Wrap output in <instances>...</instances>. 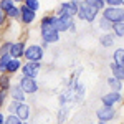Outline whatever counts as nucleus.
Here are the masks:
<instances>
[{
  "label": "nucleus",
  "mask_w": 124,
  "mask_h": 124,
  "mask_svg": "<svg viewBox=\"0 0 124 124\" xmlns=\"http://www.w3.org/2000/svg\"><path fill=\"white\" fill-rule=\"evenodd\" d=\"M55 20H56V17H45V18L41 20V27H53L55 25Z\"/></svg>",
  "instance_id": "obj_23"
},
{
  "label": "nucleus",
  "mask_w": 124,
  "mask_h": 124,
  "mask_svg": "<svg viewBox=\"0 0 124 124\" xmlns=\"http://www.w3.org/2000/svg\"><path fill=\"white\" fill-rule=\"evenodd\" d=\"M3 124H22V121H20L17 116H8L7 119H5V123Z\"/></svg>",
  "instance_id": "obj_26"
},
{
  "label": "nucleus",
  "mask_w": 124,
  "mask_h": 124,
  "mask_svg": "<svg viewBox=\"0 0 124 124\" xmlns=\"http://www.w3.org/2000/svg\"><path fill=\"white\" fill-rule=\"evenodd\" d=\"M113 28H114V33L119 37V38H123V35H124V25H123V22H117V23H114L113 25Z\"/></svg>",
  "instance_id": "obj_21"
},
{
  "label": "nucleus",
  "mask_w": 124,
  "mask_h": 124,
  "mask_svg": "<svg viewBox=\"0 0 124 124\" xmlns=\"http://www.w3.org/2000/svg\"><path fill=\"white\" fill-rule=\"evenodd\" d=\"M85 2L89 7H93V8H96V10L104 8V0H85Z\"/></svg>",
  "instance_id": "obj_18"
},
{
  "label": "nucleus",
  "mask_w": 124,
  "mask_h": 124,
  "mask_svg": "<svg viewBox=\"0 0 124 124\" xmlns=\"http://www.w3.org/2000/svg\"><path fill=\"white\" fill-rule=\"evenodd\" d=\"M10 8H13V2L12 0H0V10L3 13H7Z\"/></svg>",
  "instance_id": "obj_20"
},
{
  "label": "nucleus",
  "mask_w": 124,
  "mask_h": 124,
  "mask_svg": "<svg viewBox=\"0 0 124 124\" xmlns=\"http://www.w3.org/2000/svg\"><path fill=\"white\" fill-rule=\"evenodd\" d=\"M0 85H2V88H8V76H2Z\"/></svg>",
  "instance_id": "obj_31"
},
{
  "label": "nucleus",
  "mask_w": 124,
  "mask_h": 124,
  "mask_svg": "<svg viewBox=\"0 0 124 124\" xmlns=\"http://www.w3.org/2000/svg\"><path fill=\"white\" fill-rule=\"evenodd\" d=\"M10 94H12V98H13L17 103H23V99H25V93L22 91L20 86H12V88H10Z\"/></svg>",
  "instance_id": "obj_14"
},
{
  "label": "nucleus",
  "mask_w": 124,
  "mask_h": 124,
  "mask_svg": "<svg viewBox=\"0 0 124 124\" xmlns=\"http://www.w3.org/2000/svg\"><path fill=\"white\" fill-rule=\"evenodd\" d=\"M3 99H5V91H0V106L3 103Z\"/></svg>",
  "instance_id": "obj_32"
},
{
  "label": "nucleus",
  "mask_w": 124,
  "mask_h": 124,
  "mask_svg": "<svg viewBox=\"0 0 124 124\" xmlns=\"http://www.w3.org/2000/svg\"><path fill=\"white\" fill-rule=\"evenodd\" d=\"M10 46H12V43H5L3 46L0 48V56H3V55H8V53H10Z\"/></svg>",
  "instance_id": "obj_29"
},
{
  "label": "nucleus",
  "mask_w": 124,
  "mask_h": 124,
  "mask_svg": "<svg viewBox=\"0 0 124 124\" xmlns=\"http://www.w3.org/2000/svg\"><path fill=\"white\" fill-rule=\"evenodd\" d=\"M55 30H56L58 33L60 31H65V30L68 28H73L75 25H73V20L71 18H65V17H56V20H55Z\"/></svg>",
  "instance_id": "obj_10"
},
{
  "label": "nucleus",
  "mask_w": 124,
  "mask_h": 124,
  "mask_svg": "<svg viewBox=\"0 0 124 124\" xmlns=\"http://www.w3.org/2000/svg\"><path fill=\"white\" fill-rule=\"evenodd\" d=\"M96 116H98V119H99L101 123H108V121H111V119L116 116V111L113 109V108L103 106V108H99V109L96 111Z\"/></svg>",
  "instance_id": "obj_9"
},
{
  "label": "nucleus",
  "mask_w": 124,
  "mask_h": 124,
  "mask_svg": "<svg viewBox=\"0 0 124 124\" xmlns=\"http://www.w3.org/2000/svg\"><path fill=\"white\" fill-rule=\"evenodd\" d=\"M20 88H22V91L23 93H27V94H33V93H37L38 91V83L35 81V78H27L23 76L20 79Z\"/></svg>",
  "instance_id": "obj_6"
},
{
  "label": "nucleus",
  "mask_w": 124,
  "mask_h": 124,
  "mask_svg": "<svg viewBox=\"0 0 124 124\" xmlns=\"http://www.w3.org/2000/svg\"><path fill=\"white\" fill-rule=\"evenodd\" d=\"M10 111H15V114H17V117H18L20 121H27L30 116V108L25 103H13V104H10L8 108Z\"/></svg>",
  "instance_id": "obj_4"
},
{
  "label": "nucleus",
  "mask_w": 124,
  "mask_h": 124,
  "mask_svg": "<svg viewBox=\"0 0 124 124\" xmlns=\"http://www.w3.org/2000/svg\"><path fill=\"white\" fill-rule=\"evenodd\" d=\"M96 13H98V10L93 8V7H89L86 2H81V3H78V17L81 20H86V22H93L96 18Z\"/></svg>",
  "instance_id": "obj_2"
},
{
  "label": "nucleus",
  "mask_w": 124,
  "mask_h": 124,
  "mask_svg": "<svg viewBox=\"0 0 124 124\" xmlns=\"http://www.w3.org/2000/svg\"><path fill=\"white\" fill-rule=\"evenodd\" d=\"M108 85L113 88V91H119V88H121V83L114 79V78H111V79H108Z\"/></svg>",
  "instance_id": "obj_25"
},
{
  "label": "nucleus",
  "mask_w": 124,
  "mask_h": 124,
  "mask_svg": "<svg viewBox=\"0 0 124 124\" xmlns=\"http://www.w3.org/2000/svg\"><path fill=\"white\" fill-rule=\"evenodd\" d=\"M18 68H20V61H18V60H13V58H12V60L8 61V65L5 66V70H7L8 73H15Z\"/></svg>",
  "instance_id": "obj_17"
},
{
  "label": "nucleus",
  "mask_w": 124,
  "mask_h": 124,
  "mask_svg": "<svg viewBox=\"0 0 124 124\" xmlns=\"http://www.w3.org/2000/svg\"><path fill=\"white\" fill-rule=\"evenodd\" d=\"M5 15H8L10 18H17V17H18V15H20V10L17 8V7H13V8H10L8 12L5 13Z\"/></svg>",
  "instance_id": "obj_27"
},
{
  "label": "nucleus",
  "mask_w": 124,
  "mask_h": 124,
  "mask_svg": "<svg viewBox=\"0 0 124 124\" xmlns=\"http://www.w3.org/2000/svg\"><path fill=\"white\" fill-rule=\"evenodd\" d=\"M22 124H28V123H27V121H25V123H22Z\"/></svg>",
  "instance_id": "obj_36"
},
{
  "label": "nucleus",
  "mask_w": 124,
  "mask_h": 124,
  "mask_svg": "<svg viewBox=\"0 0 124 124\" xmlns=\"http://www.w3.org/2000/svg\"><path fill=\"white\" fill-rule=\"evenodd\" d=\"M99 25H101V28L103 30H108V28H113V23H109L108 20L101 18V22H99Z\"/></svg>",
  "instance_id": "obj_30"
},
{
  "label": "nucleus",
  "mask_w": 124,
  "mask_h": 124,
  "mask_svg": "<svg viewBox=\"0 0 124 124\" xmlns=\"http://www.w3.org/2000/svg\"><path fill=\"white\" fill-rule=\"evenodd\" d=\"M114 65H119V66L124 65V50L123 48H117L114 51Z\"/></svg>",
  "instance_id": "obj_16"
},
{
  "label": "nucleus",
  "mask_w": 124,
  "mask_h": 124,
  "mask_svg": "<svg viewBox=\"0 0 124 124\" xmlns=\"http://www.w3.org/2000/svg\"><path fill=\"white\" fill-rule=\"evenodd\" d=\"M25 7L30 8L31 12H35V10H38L40 3H38V0H25Z\"/></svg>",
  "instance_id": "obj_22"
},
{
  "label": "nucleus",
  "mask_w": 124,
  "mask_h": 124,
  "mask_svg": "<svg viewBox=\"0 0 124 124\" xmlns=\"http://www.w3.org/2000/svg\"><path fill=\"white\" fill-rule=\"evenodd\" d=\"M124 0H104V3H108L109 7H121Z\"/></svg>",
  "instance_id": "obj_28"
},
{
  "label": "nucleus",
  "mask_w": 124,
  "mask_h": 124,
  "mask_svg": "<svg viewBox=\"0 0 124 124\" xmlns=\"http://www.w3.org/2000/svg\"><path fill=\"white\" fill-rule=\"evenodd\" d=\"M99 124H106V123H101V121H99Z\"/></svg>",
  "instance_id": "obj_37"
},
{
  "label": "nucleus",
  "mask_w": 124,
  "mask_h": 124,
  "mask_svg": "<svg viewBox=\"0 0 124 124\" xmlns=\"http://www.w3.org/2000/svg\"><path fill=\"white\" fill-rule=\"evenodd\" d=\"M23 50H25V45L22 43V41H17V43H12V46H10V56L13 58V60H18L20 56H23Z\"/></svg>",
  "instance_id": "obj_12"
},
{
  "label": "nucleus",
  "mask_w": 124,
  "mask_h": 124,
  "mask_svg": "<svg viewBox=\"0 0 124 124\" xmlns=\"http://www.w3.org/2000/svg\"><path fill=\"white\" fill-rule=\"evenodd\" d=\"M119 99H121V93H119V91H111V93H108V94H104L101 98L103 104L108 106V108H113Z\"/></svg>",
  "instance_id": "obj_11"
},
{
  "label": "nucleus",
  "mask_w": 124,
  "mask_h": 124,
  "mask_svg": "<svg viewBox=\"0 0 124 124\" xmlns=\"http://www.w3.org/2000/svg\"><path fill=\"white\" fill-rule=\"evenodd\" d=\"M10 60H12L10 55H3V56H0V70H2V71H5V66L8 65Z\"/></svg>",
  "instance_id": "obj_24"
},
{
  "label": "nucleus",
  "mask_w": 124,
  "mask_h": 124,
  "mask_svg": "<svg viewBox=\"0 0 124 124\" xmlns=\"http://www.w3.org/2000/svg\"><path fill=\"white\" fill-rule=\"evenodd\" d=\"M78 13V2H65L60 7V17L65 18H73Z\"/></svg>",
  "instance_id": "obj_5"
},
{
  "label": "nucleus",
  "mask_w": 124,
  "mask_h": 124,
  "mask_svg": "<svg viewBox=\"0 0 124 124\" xmlns=\"http://www.w3.org/2000/svg\"><path fill=\"white\" fill-rule=\"evenodd\" d=\"M99 41H101L103 46H111V45L114 43V37H113V35H103V37L99 38Z\"/></svg>",
  "instance_id": "obj_19"
},
{
  "label": "nucleus",
  "mask_w": 124,
  "mask_h": 124,
  "mask_svg": "<svg viewBox=\"0 0 124 124\" xmlns=\"http://www.w3.org/2000/svg\"><path fill=\"white\" fill-rule=\"evenodd\" d=\"M103 18L108 20L109 23H117V22H123L124 18V12L121 7H108L104 8V15H103Z\"/></svg>",
  "instance_id": "obj_1"
},
{
  "label": "nucleus",
  "mask_w": 124,
  "mask_h": 124,
  "mask_svg": "<svg viewBox=\"0 0 124 124\" xmlns=\"http://www.w3.org/2000/svg\"><path fill=\"white\" fill-rule=\"evenodd\" d=\"M3 20H5V13H3V12L0 10V25L3 23Z\"/></svg>",
  "instance_id": "obj_33"
},
{
  "label": "nucleus",
  "mask_w": 124,
  "mask_h": 124,
  "mask_svg": "<svg viewBox=\"0 0 124 124\" xmlns=\"http://www.w3.org/2000/svg\"><path fill=\"white\" fill-rule=\"evenodd\" d=\"M22 71H23V76L35 78L40 71V63H37V61H28V63H25L22 66Z\"/></svg>",
  "instance_id": "obj_8"
},
{
  "label": "nucleus",
  "mask_w": 124,
  "mask_h": 124,
  "mask_svg": "<svg viewBox=\"0 0 124 124\" xmlns=\"http://www.w3.org/2000/svg\"><path fill=\"white\" fill-rule=\"evenodd\" d=\"M111 70H113L114 79H117V81L121 83V81H123V78H124V70H123V66H119V65H113V66H111Z\"/></svg>",
  "instance_id": "obj_15"
},
{
  "label": "nucleus",
  "mask_w": 124,
  "mask_h": 124,
  "mask_svg": "<svg viewBox=\"0 0 124 124\" xmlns=\"http://www.w3.org/2000/svg\"><path fill=\"white\" fill-rule=\"evenodd\" d=\"M12 2H22V0H12Z\"/></svg>",
  "instance_id": "obj_35"
},
{
  "label": "nucleus",
  "mask_w": 124,
  "mask_h": 124,
  "mask_svg": "<svg viewBox=\"0 0 124 124\" xmlns=\"http://www.w3.org/2000/svg\"><path fill=\"white\" fill-rule=\"evenodd\" d=\"M41 38L45 43H56L60 40V33L53 27H41Z\"/></svg>",
  "instance_id": "obj_7"
},
{
  "label": "nucleus",
  "mask_w": 124,
  "mask_h": 124,
  "mask_svg": "<svg viewBox=\"0 0 124 124\" xmlns=\"http://www.w3.org/2000/svg\"><path fill=\"white\" fill-rule=\"evenodd\" d=\"M23 55H25V58L28 61H37V63H40V60L43 58V48L38 46V45H31V46L23 50Z\"/></svg>",
  "instance_id": "obj_3"
},
{
  "label": "nucleus",
  "mask_w": 124,
  "mask_h": 124,
  "mask_svg": "<svg viewBox=\"0 0 124 124\" xmlns=\"http://www.w3.org/2000/svg\"><path fill=\"white\" fill-rule=\"evenodd\" d=\"M18 10H20V17L23 20V23H31V22L35 20V12H31L30 8H27L25 5H22Z\"/></svg>",
  "instance_id": "obj_13"
},
{
  "label": "nucleus",
  "mask_w": 124,
  "mask_h": 124,
  "mask_svg": "<svg viewBox=\"0 0 124 124\" xmlns=\"http://www.w3.org/2000/svg\"><path fill=\"white\" fill-rule=\"evenodd\" d=\"M5 123V117H3V114H0V124Z\"/></svg>",
  "instance_id": "obj_34"
}]
</instances>
